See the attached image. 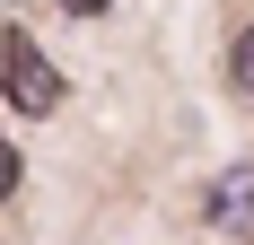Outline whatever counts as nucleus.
Here are the masks:
<instances>
[{"mask_svg": "<svg viewBox=\"0 0 254 245\" xmlns=\"http://www.w3.org/2000/svg\"><path fill=\"white\" fill-rule=\"evenodd\" d=\"M0 88H9V105H18V114H62V70L44 61V44H35L26 26H9V35H0Z\"/></svg>", "mask_w": 254, "mask_h": 245, "instance_id": "nucleus-1", "label": "nucleus"}, {"mask_svg": "<svg viewBox=\"0 0 254 245\" xmlns=\"http://www.w3.org/2000/svg\"><path fill=\"white\" fill-rule=\"evenodd\" d=\"M210 228L219 237H254V167H228L210 184Z\"/></svg>", "mask_w": 254, "mask_h": 245, "instance_id": "nucleus-2", "label": "nucleus"}, {"mask_svg": "<svg viewBox=\"0 0 254 245\" xmlns=\"http://www.w3.org/2000/svg\"><path fill=\"white\" fill-rule=\"evenodd\" d=\"M18 175H26V167H18V149H9V140H0V201H9V193H18Z\"/></svg>", "mask_w": 254, "mask_h": 245, "instance_id": "nucleus-4", "label": "nucleus"}, {"mask_svg": "<svg viewBox=\"0 0 254 245\" xmlns=\"http://www.w3.org/2000/svg\"><path fill=\"white\" fill-rule=\"evenodd\" d=\"M228 79H237V88H246V97H254V26H246V35H237V53H228Z\"/></svg>", "mask_w": 254, "mask_h": 245, "instance_id": "nucleus-3", "label": "nucleus"}, {"mask_svg": "<svg viewBox=\"0 0 254 245\" xmlns=\"http://www.w3.org/2000/svg\"><path fill=\"white\" fill-rule=\"evenodd\" d=\"M62 9H70V18H97V9H114V0H62Z\"/></svg>", "mask_w": 254, "mask_h": 245, "instance_id": "nucleus-5", "label": "nucleus"}]
</instances>
